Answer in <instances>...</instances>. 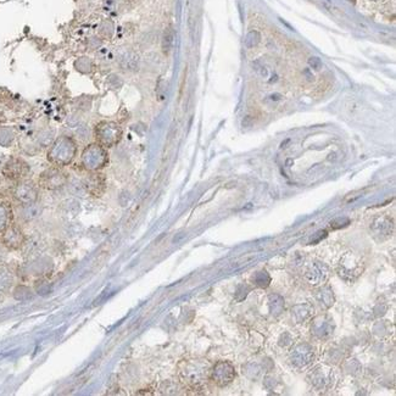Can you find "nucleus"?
<instances>
[{
    "instance_id": "nucleus-13",
    "label": "nucleus",
    "mask_w": 396,
    "mask_h": 396,
    "mask_svg": "<svg viewBox=\"0 0 396 396\" xmlns=\"http://www.w3.org/2000/svg\"><path fill=\"white\" fill-rule=\"evenodd\" d=\"M11 283L12 277L10 272L6 271L5 268H0V293L6 290L11 285Z\"/></svg>"
},
{
    "instance_id": "nucleus-8",
    "label": "nucleus",
    "mask_w": 396,
    "mask_h": 396,
    "mask_svg": "<svg viewBox=\"0 0 396 396\" xmlns=\"http://www.w3.org/2000/svg\"><path fill=\"white\" fill-rule=\"evenodd\" d=\"M87 177L84 178L85 190L94 198H99L105 193L106 189V179L101 172H87Z\"/></svg>"
},
{
    "instance_id": "nucleus-2",
    "label": "nucleus",
    "mask_w": 396,
    "mask_h": 396,
    "mask_svg": "<svg viewBox=\"0 0 396 396\" xmlns=\"http://www.w3.org/2000/svg\"><path fill=\"white\" fill-rule=\"evenodd\" d=\"M109 152L105 147L94 142L82 150L79 165L85 172H100L109 165Z\"/></svg>"
},
{
    "instance_id": "nucleus-5",
    "label": "nucleus",
    "mask_w": 396,
    "mask_h": 396,
    "mask_svg": "<svg viewBox=\"0 0 396 396\" xmlns=\"http://www.w3.org/2000/svg\"><path fill=\"white\" fill-rule=\"evenodd\" d=\"M12 198L21 206L37 203L39 199V185L27 178L16 182V185L12 189Z\"/></svg>"
},
{
    "instance_id": "nucleus-7",
    "label": "nucleus",
    "mask_w": 396,
    "mask_h": 396,
    "mask_svg": "<svg viewBox=\"0 0 396 396\" xmlns=\"http://www.w3.org/2000/svg\"><path fill=\"white\" fill-rule=\"evenodd\" d=\"M1 241L7 249L18 250L26 243V237L20 227L16 225H10L1 234Z\"/></svg>"
},
{
    "instance_id": "nucleus-15",
    "label": "nucleus",
    "mask_w": 396,
    "mask_h": 396,
    "mask_svg": "<svg viewBox=\"0 0 396 396\" xmlns=\"http://www.w3.org/2000/svg\"><path fill=\"white\" fill-rule=\"evenodd\" d=\"M309 64H310V66L315 70H319L320 67H322V63H320V60L318 58H311L309 60Z\"/></svg>"
},
{
    "instance_id": "nucleus-16",
    "label": "nucleus",
    "mask_w": 396,
    "mask_h": 396,
    "mask_svg": "<svg viewBox=\"0 0 396 396\" xmlns=\"http://www.w3.org/2000/svg\"><path fill=\"white\" fill-rule=\"evenodd\" d=\"M350 1H351V0H350ZM352 1H355V0H352Z\"/></svg>"
},
{
    "instance_id": "nucleus-4",
    "label": "nucleus",
    "mask_w": 396,
    "mask_h": 396,
    "mask_svg": "<svg viewBox=\"0 0 396 396\" xmlns=\"http://www.w3.org/2000/svg\"><path fill=\"white\" fill-rule=\"evenodd\" d=\"M69 182V173L64 169V167L51 166L49 168L44 169L39 174L38 185L42 189L49 190V192H56V190L63 189Z\"/></svg>"
},
{
    "instance_id": "nucleus-11",
    "label": "nucleus",
    "mask_w": 396,
    "mask_h": 396,
    "mask_svg": "<svg viewBox=\"0 0 396 396\" xmlns=\"http://www.w3.org/2000/svg\"><path fill=\"white\" fill-rule=\"evenodd\" d=\"M40 211H42V210H40L38 201H37V203H33V204L22 205V206H21L20 216L22 220H25V221H32L39 216Z\"/></svg>"
},
{
    "instance_id": "nucleus-1",
    "label": "nucleus",
    "mask_w": 396,
    "mask_h": 396,
    "mask_svg": "<svg viewBox=\"0 0 396 396\" xmlns=\"http://www.w3.org/2000/svg\"><path fill=\"white\" fill-rule=\"evenodd\" d=\"M78 144L76 139L67 134L58 137L49 147L47 153L48 161L53 166H70L77 158Z\"/></svg>"
},
{
    "instance_id": "nucleus-10",
    "label": "nucleus",
    "mask_w": 396,
    "mask_h": 396,
    "mask_svg": "<svg viewBox=\"0 0 396 396\" xmlns=\"http://www.w3.org/2000/svg\"><path fill=\"white\" fill-rule=\"evenodd\" d=\"M12 221V211L7 204L0 201V236L6 230Z\"/></svg>"
},
{
    "instance_id": "nucleus-3",
    "label": "nucleus",
    "mask_w": 396,
    "mask_h": 396,
    "mask_svg": "<svg viewBox=\"0 0 396 396\" xmlns=\"http://www.w3.org/2000/svg\"><path fill=\"white\" fill-rule=\"evenodd\" d=\"M94 139L96 143L105 147L106 149L114 148L121 142L123 137V129L120 123L115 121H99L93 129Z\"/></svg>"
},
{
    "instance_id": "nucleus-6",
    "label": "nucleus",
    "mask_w": 396,
    "mask_h": 396,
    "mask_svg": "<svg viewBox=\"0 0 396 396\" xmlns=\"http://www.w3.org/2000/svg\"><path fill=\"white\" fill-rule=\"evenodd\" d=\"M29 166L25 160L20 158H12L2 167V174L7 179L13 182H20L27 178L29 174Z\"/></svg>"
},
{
    "instance_id": "nucleus-14",
    "label": "nucleus",
    "mask_w": 396,
    "mask_h": 396,
    "mask_svg": "<svg viewBox=\"0 0 396 396\" xmlns=\"http://www.w3.org/2000/svg\"><path fill=\"white\" fill-rule=\"evenodd\" d=\"M261 40V37H260V33L256 31H252L250 32L249 34H247L246 37V45L249 48H252V47H256V45L260 43Z\"/></svg>"
},
{
    "instance_id": "nucleus-9",
    "label": "nucleus",
    "mask_w": 396,
    "mask_h": 396,
    "mask_svg": "<svg viewBox=\"0 0 396 396\" xmlns=\"http://www.w3.org/2000/svg\"><path fill=\"white\" fill-rule=\"evenodd\" d=\"M234 376H236L234 368L228 362L216 363L215 367L212 368L211 374H210L212 382L217 384L218 387H226L227 384H230L233 381Z\"/></svg>"
},
{
    "instance_id": "nucleus-12",
    "label": "nucleus",
    "mask_w": 396,
    "mask_h": 396,
    "mask_svg": "<svg viewBox=\"0 0 396 396\" xmlns=\"http://www.w3.org/2000/svg\"><path fill=\"white\" fill-rule=\"evenodd\" d=\"M173 40H174V31L171 26L167 27L163 32L162 36V43H161V48H162V51L168 55L169 51H171L172 47H173Z\"/></svg>"
}]
</instances>
